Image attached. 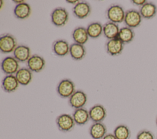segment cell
Segmentation results:
<instances>
[{"label":"cell","mask_w":157,"mask_h":139,"mask_svg":"<svg viewBox=\"0 0 157 139\" xmlns=\"http://www.w3.org/2000/svg\"><path fill=\"white\" fill-rule=\"evenodd\" d=\"M106 16L109 21L118 24L124 22L125 12L120 5L112 4L106 11Z\"/></svg>","instance_id":"6da1fadb"},{"label":"cell","mask_w":157,"mask_h":139,"mask_svg":"<svg viewBox=\"0 0 157 139\" xmlns=\"http://www.w3.org/2000/svg\"><path fill=\"white\" fill-rule=\"evenodd\" d=\"M56 124L58 129L62 132H69L75 127V122L72 115L63 113L57 116Z\"/></svg>","instance_id":"7a4b0ae2"},{"label":"cell","mask_w":157,"mask_h":139,"mask_svg":"<svg viewBox=\"0 0 157 139\" xmlns=\"http://www.w3.org/2000/svg\"><path fill=\"white\" fill-rule=\"evenodd\" d=\"M56 91L61 98H69L75 92V85L69 79H63L58 84Z\"/></svg>","instance_id":"3957f363"},{"label":"cell","mask_w":157,"mask_h":139,"mask_svg":"<svg viewBox=\"0 0 157 139\" xmlns=\"http://www.w3.org/2000/svg\"><path fill=\"white\" fill-rule=\"evenodd\" d=\"M51 20L52 23L57 27L64 26L69 20V13L63 7L55 9L51 13Z\"/></svg>","instance_id":"277c9868"},{"label":"cell","mask_w":157,"mask_h":139,"mask_svg":"<svg viewBox=\"0 0 157 139\" xmlns=\"http://www.w3.org/2000/svg\"><path fill=\"white\" fill-rule=\"evenodd\" d=\"M17 47L15 37L10 34H4L0 37V50L2 53L13 52Z\"/></svg>","instance_id":"5b68a950"},{"label":"cell","mask_w":157,"mask_h":139,"mask_svg":"<svg viewBox=\"0 0 157 139\" xmlns=\"http://www.w3.org/2000/svg\"><path fill=\"white\" fill-rule=\"evenodd\" d=\"M142 17L139 11L136 9H129L125 12L124 23L127 27L135 28L138 27L142 22Z\"/></svg>","instance_id":"8992f818"},{"label":"cell","mask_w":157,"mask_h":139,"mask_svg":"<svg viewBox=\"0 0 157 139\" xmlns=\"http://www.w3.org/2000/svg\"><path fill=\"white\" fill-rule=\"evenodd\" d=\"M1 69L7 75H13L20 69L18 61L13 56H7L2 61Z\"/></svg>","instance_id":"52a82bcc"},{"label":"cell","mask_w":157,"mask_h":139,"mask_svg":"<svg viewBox=\"0 0 157 139\" xmlns=\"http://www.w3.org/2000/svg\"><path fill=\"white\" fill-rule=\"evenodd\" d=\"M87 102L86 94L81 90L75 91V92L69 98V105L75 109L83 108Z\"/></svg>","instance_id":"ba28073f"},{"label":"cell","mask_w":157,"mask_h":139,"mask_svg":"<svg viewBox=\"0 0 157 139\" xmlns=\"http://www.w3.org/2000/svg\"><path fill=\"white\" fill-rule=\"evenodd\" d=\"M88 111L90 120L93 122H101L107 116L106 109L101 104L93 105L90 108Z\"/></svg>","instance_id":"9c48e42d"},{"label":"cell","mask_w":157,"mask_h":139,"mask_svg":"<svg viewBox=\"0 0 157 139\" xmlns=\"http://www.w3.org/2000/svg\"><path fill=\"white\" fill-rule=\"evenodd\" d=\"M107 53L112 56H116L120 54L124 49V43L117 37L109 40L105 45Z\"/></svg>","instance_id":"30bf717a"},{"label":"cell","mask_w":157,"mask_h":139,"mask_svg":"<svg viewBox=\"0 0 157 139\" xmlns=\"http://www.w3.org/2000/svg\"><path fill=\"white\" fill-rule=\"evenodd\" d=\"M26 62L28 68L31 72L36 73L41 72L45 66V59L37 54L32 55Z\"/></svg>","instance_id":"8fae6325"},{"label":"cell","mask_w":157,"mask_h":139,"mask_svg":"<svg viewBox=\"0 0 157 139\" xmlns=\"http://www.w3.org/2000/svg\"><path fill=\"white\" fill-rule=\"evenodd\" d=\"M72 12L76 18L84 19L90 15L91 13V7L87 2L80 1L74 6Z\"/></svg>","instance_id":"7c38bea8"},{"label":"cell","mask_w":157,"mask_h":139,"mask_svg":"<svg viewBox=\"0 0 157 139\" xmlns=\"http://www.w3.org/2000/svg\"><path fill=\"white\" fill-rule=\"evenodd\" d=\"M89 133L93 139H102L107 134V127L101 122H94L89 129Z\"/></svg>","instance_id":"4fadbf2b"},{"label":"cell","mask_w":157,"mask_h":139,"mask_svg":"<svg viewBox=\"0 0 157 139\" xmlns=\"http://www.w3.org/2000/svg\"><path fill=\"white\" fill-rule=\"evenodd\" d=\"M18 86L19 83L14 75H7L2 81V88L5 92L8 93L15 91Z\"/></svg>","instance_id":"5bb4252c"},{"label":"cell","mask_w":157,"mask_h":139,"mask_svg":"<svg viewBox=\"0 0 157 139\" xmlns=\"http://www.w3.org/2000/svg\"><path fill=\"white\" fill-rule=\"evenodd\" d=\"M70 45L64 40H57L53 43V52L59 57H63L69 53Z\"/></svg>","instance_id":"9a60e30c"},{"label":"cell","mask_w":157,"mask_h":139,"mask_svg":"<svg viewBox=\"0 0 157 139\" xmlns=\"http://www.w3.org/2000/svg\"><path fill=\"white\" fill-rule=\"evenodd\" d=\"M72 116L75 124L78 126H83L90 120L89 111L85 108L75 109Z\"/></svg>","instance_id":"2e32d148"},{"label":"cell","mask_w":157,"mask_h":139,"mask_svg":"<svg viewBox=\"0 0 157 139\" xmlns=\"http://www.w3.org/2000/svg\"><path fill=\"white\" fill-rule=\"evenodd\" d=\"M139 12L142 18L151 19L156 15L157 7L153 2L147 1L146 3L140 7Z\"/></svg>","instance_id":"e0dca14e"},{"label":"cell","mask_w":157,"mask_h":139,"mask_svg":"<svg viewBox=\"0 0 157 139\" xmlns=\"http://www.w3.org/2000/svg\"><path fill=\"white\" fill-rule=\"evenodd\" d=\"M13 57L18 62H27L30 58L31 50L26 45H18L13 52Z\"/></svg>","instance_id":"ac0fdd59"},{"label":"cell","mask_w":157,"mask_h":139,"mask_svg":"<svg viewBox=\"0 0 157 139\" xmlns=\"http://www.w3.org/2000/svg\"><path fill=\"white\" fill-rule=\"evenodd\" d=\"M120 28L118 24L108 21L103 25V34L109 40L118 37Z\"/></svg>","instance_id":"d6986e66"},{"label":"cell","mask_w":157,"mask_h":139,"mask_svg":"<svg viewBox=\"0 0 157 139\" xmlns=\"http://www.w3.org/2000/svg\"><path fill=\"white\" fill-rule=\"evenodd\" d=\"M31 13V6L26 2L20 4H17L13 9L15 17L20 20H24L28 18L30 16Z\"/></svg>","instance_id":"ffe728a7"},{"label":"cell","mask_w":157,"mask_h":139,"mask_svg":"<svg viewBox=\"0 0 157 139\" xmlns=\"http://www.w3.org/2000/svg\"><path fill=\"white\" fill-rule=\"evenodd\" d=\"M72 37L75 43L83 45L87 42L89 38L86 28L82 26L77 27L73 31Z\"/></svg>","instance_id":"44dd1931"},{"label":"cell","mask_w":157,"mask_h":139,"mask_svg":"<svg viewBox=\"0 0 157 139\" xmlns=\"http://www.w3.org/2000/svg\"><path fill=\"white\" fill-rule=\"evenodd\" d=\"M15 77L20 85L26 86L31 81L33 75L32 72L28 68L23 67L17 71Z\"/></svg>","instance_id":"7402d4cb"},{"label":"cell","mask_w":157,"mask_h":139,"mask_svg":"<svg viewBox=\"0 0 157 139\" xmlns=\"http://www.w3.org/2000/svg\"><path fill=\"white\" fill-rule=\"evenodd\" d=\"M69 54L73 59L79 61L85 56L86 50L84 45L74 43L70 45Z\"/></svg>","instance_id":"603a6c76"},{"label":"cell","mask_w":157,"mask_h":139,"mask_svg":"<svg viewBox=\"0 0 157 139\" xmlns=\"http://www.w3.org/2000/svg\"><path fill=\"white\" fill-rule=\"evenodd\" d=\"M135 36V33L132 28L125 26L120 29L118 38L124 43H129L131 42Z\"/></svg>","instance_id":"cb8c5ba5"},{"label":"cell","mask_w":157,"mask_h":139,"mask_svg":"<svg viewBox=\"0 0 157 139\" xmlns=\"http://www.w3.org/2000/svg\"><path fill=\"white\" fill-rule=\"evenodd\" d=\"M86 31L89 37L96 39L103 33V26L99 22H93L88 25Z\"/></svg>","instance_id":"d4e9b609"},{"label":"cell","mask_w":157,"mask_h":139,"mask_svg":"<svg viewBox=\"0 0 157 139\" xmlns=\"http://www.w3.org/2000/svg\"><path fill=\"white\" fill-rule=\"evenodd\" d=\"M113 135L117 139H129L131 137V130L126 125L120 124L115 128Z\"/></svg>","instance_id":"484cf974"},{"label":"cell","mask_w":157,"mask_h":139,"mask_svg":"<svg viewBox=\"0 0 157 139\" xmlns=\"http://www.w3.org/2000/svg\"><path fill=\"white\" fill-rule=\"evenodd\" d=\"M136 139H155V137L150 130L143 129L137 133Z\"/></svg>","instance_id":"4316f807"},{"label":"cell","mask_w":157,"mask_h":139,"mask_svg":"<svg viewBox=\"0 0 157 139\" xmlns=\"http://www.w3.org/2000/svg\"><path fill=\"white\" fill-rule=\"evenodd\" d=\"M134 5L137 6H142L145 3L147 2L146 0H132L131 1Z\"/></svg>","instance_id":"83f0119b"},{"label":"cell","mask_w":157,"mask_h":139,"mask_svg":"<svg viewBox=\"0 0 157 139\" xmlns=\"http://www.w3.org/2000/svg\"><path fill=\"white\" fill-rule=\"evenodd\" d=\"M102 139H117V138L115 137L113 133H107Z\"/></svg>","instance_id":"f1b7e54d"},{"label":"cell","mask_w":157,"mask_h":139,"mask_svg":"<svg viewBox=\"0 0 157 139\" xmlns=\"http://www.w3.org/2000/svg\"><path fill=\"white\" fill-rule=\"evenodd\" d=\"M68 3H70V4H75L76 5L77 3H78L80 1H71V0H69V1H66Z\"/></svg>","instance_id":"f546056e"},{"label":"cell","mask_w":157,"mask_h":139,"mask_svg":"<svg viewBox=\"0 0 157 139\" xmlns=\"http://www.w3.org/2000/svg\"><path fill=\"white\" fill-rule=\"evenodd\" d=\"M15 3H16V4H21V3H23V2H25V1H16V0H15V1H13Z\"/></svg>","instance_id":"4dcf8cb0"},{"label":"cell","mask_w":157,"mask_h":139,"mask_svg":"<svg viewBox=\"0 0 157 139\" xmlns=\"http://www.w3.org/2000/svg\"><path fill=\"white\" fill-rule=\"evenodd\" d=\"M156 124L157 126V116H156Z\"/></svg>","instance_id":"1f68e13d"}]
</instances>
